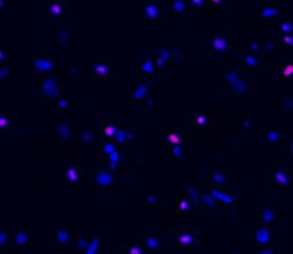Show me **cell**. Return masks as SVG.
Returning a JSON list of instances; mask_svg holds the SVG:
<instances>
[{
	"label": "cell",
	"mask_w": 293,
	"mask_h": 254,
	"mask_svg": "<svg viewBox=\"0 0 293 254\" xmlns=\"http://www.w3.org/2000/svg\"><path fill=\"white\" fill-rule=\"evenodd\" d=\"M226 79H228L229 83L232 84V87H233L237 93H242V94H243V93L247 92V89H249L247 84L237 76V73H236L234 70H229L228 73H226Z\"/></svg>",
	"instance_id": "6da1fadb"
},
{
	"label": "cell",
	"mask_w": 293,
	"mask_h": 254,
	"mask_svg": "<svg viewBox=\"0 0 293 254\" xmlns=\"http://www.w3.org/2000/svg\"><path fill=\"white\" fill-rule=\"evenodd\" d=\"M159 14H160V9H159L158 3H149V5H146V7H145V16H146L147 20L153 22V20H156L159 17Z\"/></svg>",
	"instance_id": "7a4b0ae2"
},
{
	"label": "cell",
	"mask_w": 293,
	"mask_h": 254,
	"mask_svg": "<svg viewBox=\"0 0 293 254\" xmlns=\"http://www.w3.org/2000/svg\"><path fill=\"white\" fill-rule=\"evenodd\" d=\"M212 46L216 52H226L229 49V40L225 36H217L212 40Z\"/></svg>",
	"instance_id": "3957f363"
},
{
	"label": "cell",
	"mask_w": 293,
	"mask_h": 254,
	"mask_svg": "<svg viewBox=\"0 0 293 254\" xmlns=\"http://www.w3.org/2000/svg\"><path fill=\"white\" fill-rule=\"evenodd\" d=\"M34 67L39 71H50L53 69V63L47 57H39V59L34 60Z\"/></svg>",
	"instance_id": "277c9868"
},
{
	"label": "cell",
	"mask_w": 293,
	"mask_h": 254,
	"mask_svg": "<svg viewBox=\"0 0 293 254\" xmlns=\"http://www.w3.org/2000/svg\"><path fill=\"white\" fill-rule=\"evenodd\" d=\"M244 64L247 66L249 69H255L256 66L259 64V59L253 56V54H247V56H244Z\"/></svg>",
	"instance_id": "5b68a950"
},
{
	"label": "cell",
	"mask_w": 293,
	"mask_h": 254,
	"mask_svg": "<svg viewBox=\"0 0 293 254\" xmlns=\"http://www.w3.org/2000/svg\"><path fill=\"white\" fill-rule=\"evenodd\" d=\"M277 11H279V9H277V7H275V6H270V7H266V9H263L260 14H262V17H265V19H270V17L276 16Z\"/></svg>",
	"instance_id": "8992f818"
},
{
	"label": "cell",
	"mask_w": 293,
	"mask_h": 254,
	"mask_svg": "<svg viewBox=\"0 0 293 254\" xmlns=\"http://www.w3.org/2000/svg\"><path fill=\"white\" fill-rule=\"evenodd\" d=\"M167 57H169V50H162L158 57V61H156L158 67H163L164 66V61L167 60Z\"/></svg>",
	"instance_id": "52a82bcc"
},
{
	"label": "cell",
	"mask_w": 293,
	"mask_h": 254,
	"mask_svg": "<svg viewBox=\"0 0 293 254\" xmlns=\"http://www.w3.org/2000/svg\"><path fill=\"white\" fill-rule=\"evenodd\" d=\"M267 238H269V236H267L266 228H260V230L257 231V234H256V240H257L259 243H266Z\"/></svg>",
	"instance_id": "ba28073f"
},
{
	"label": "cell",
	"mask_w": 293,
	"mask_h": 254,
	"mask_svg": "<svg viewBox=\"0 0 293 254\" xmlns=\"http://www.w3.org/2000/svg\"><path fill=\"white\" fill-rule=\"evenodd\" d=\"M109 71V67L106 64H96L94 66V73L97 76H106Z\"/></svg>",
	"instance_id": "9c48e42d"
},
{
	"label": "cell",
	"mask_w": 293,
	"mask_h": 254,
	"mask_svg": "<svg viewBox=\"0 0 293 254\" xmlns=\"http://www.w3.org/2000/svg\"><path fill=\"white\" fill-rule=\"evenodd\" d=\"M280 32L283 34H289V33L293 32V23L292 22H283L280 24Z\"/></svg>",
	"instance_id": "30bf717a"
},
{
	"label": "cell",
	"mask_w": 293,
	"mask_h": 254,
	"mask_svg": "<svg viewBox=\"0 0 293 254\" xmlns=\"http://www.w3.org/2000/svg\"><path fill=\"white\" fill-rule=\"evenodd\" d=\"M44 90L47 93H50V94H53V93L57 92V89H56V84H54V81L53 80H47V83L44 84Z\"/></svg>",
	"instance_id": "8fae6325"
},
{
	"label": "cell",
	"mask_w": 293,
	"mask_h": 254,
	"mask_svg": "<svg viewBox=\"0 0 293 254\" xmlns=\"http://www.w3.org/2000/svg\"><path fill=\"white\" fill-rule=\"evenodd\" d=\"M173 9H174L176 11H185L186 6H185V3H183V0H174Z\"/></svg>",
	"instance_id": "7c38bea8"
},
{
	"label": "cell",
	"mask_w": 293,
	"mask_h": 254,
	"mask_svg": "<svg viewBox=\"0 0 293 254\" xmlns=\"http://www.w3.org/2000/svg\"><path fill=\"white\" fill-rule=\"evenodd\" d=\"M142 70L145 71V73H153V63L150 61V60L145 61V63L142 64Z\"/></svg>",
	"instance_id": "4fadbf2b"
},
{
	"label": "cell",
	"mask_w": 293,
	"mask_h": 254,
	"mask_svg": "<svg viewBox=\"0 0 293 254\" xmlns=\"http://www.w3.org/2000/svg\"><path fill=\"white\" fill-rule=\"evenodd\" d=\"M275 178H276L280 184H288V177L283 174V171H277V173L275 174Z\"/></svg>",
	"instance_id": "5bb4252c"
},
{
	"label": "cell",
	"mask_w": 293,
	"mask_h": 254,
	"mask_svg": "<svg viewBox=\"0 0 293 254\" xmlns=\"http://www.w3.org/2000/svg\"><path fill=\"white\" fill-rule=\"evenodd\" d=\"M116 133H117V130H116L114 126H107V127L104 129V134L107 136V137H114Z\"/></svg>",
	"instance_id": "9a60e30c"
},
{
	"label": "cell",
	"mask_w": 293,
	"mask_h": 254,
	"mask_svg": "<svg viewBox=\"0 0 293 254\" xmlns=\"http://www.w3.org/2000/svg\"><path fill=\"white\" fill-rule=\"evenodd\" d=\"M50 13H52L53 16H59L60 13H62V6L60 5H52L50 6Z\"/></svg>",
	"instance_id": "2e32d148"
},
{
	"label": "cell",
	"mask_w": 293,
	"mask_h": 254,
	"mask_svg": "<svg viewBox=\"0 0 293 254\" xmlns=\"http://www.w3.org/2000/svg\"><path fill=\"white\" fill-rule=\"evenodd\" d=\"M169 141H170L172 144H180V141H182V137H180L179 134L173 133V134L169 136Z\"/></svg>",
	"instance_id": "e0dca14e"
},
{
	"label": "cell",
	"mask_w": 293,
	"mask_h": 254,
	"mask_svg": "<svg viewBox=\"0 0 293 254\" xmlns=\"http://www.w3.org/2000/svg\"><path fill=\"white\" fill-rule=\"evenodd\" d=\"M179 241L182 244H190L192 241H195V238L192 237L190 234H185V236H182V237L179 238Z\"/></svg>",
	"instance_id": "ac0fdd59"
},
{
	"label": "cell",
	"mask_w": 293,
	"mask_h": 254,
	"mask_svg": "<svg viewBox=\"0 0 293 254\" xmlns=\"http://www.w3.org/2000/svg\"><path fill=\"white\" fill-rule=\"evenodd\" d=\"M114 137L117 139L119 143H123V141L126 140V131H125V130H117V133H116Z\"/></svg>",
	"instance_id": "d6986e66"
},
{
	"label": "cell",
	"mask_w": 293,
	"mask_h": 254,
	"mask_svg": "<svg viewBox=\"0 0 293 254\" xmlns=\"http://www.w3.org/2000/svg\"><path fill=\"white\" fill-rule=\"evenodd\" d=\"M103 150H104L106 154H113V153L116 152V147H114L113 144H110V143H109V144H104V146H103Z\"/></svg>",
	"instance_id": "ffe728a7"
},
{
	"label": "cell",
	"mask_w": 293,
	"mask_h": 254,
	"mask_svg": "<svg viewBox=\"0 0 293 254\" xmlns=\"http://www.w3.org/2000/svg\"><path fill=\"white\" fill-rule=\"evenodd\" d=\"M145 92H146V86H142L139 87V89H136L135 90V97L136 99H140L143 94H145Z\"/></svg>",
	"instance_id": "44dd1931"
},
{
	"label": "cell",
	"mask_w": 293,
	"mask_h": 254,
	"mask_svg": "<svg viewBox=\"0 0 293 254\" xmlns=\"http://www.w3.org/2000/svg\"><path fill=\"white\" fill-rule=\"evenodd\" d=\"M196 123H197V126H199V127H205V126L207 124L206 116H200V117H197V119H196Z\"/></svg>",
	"instance_id": "7402d4cb"
},
{
	"label": "cell",
	"mask_w": 293,
	"mask_h": 254,
	"mask_svg": "<svg viewBox=\"0 0 293 254\" xmlns=\"http://www.w3.org/2000/svg\"><path fill=\"white\" fill-rule=\"evenodd\" d=\"M267 139H269L270 141H279L280 140V136L277 134L276 131H270V133L267 134Z\"/></svg>",
	"instance_id": "603a6c76"
},
{
	"label": "cell",
	"mask_w": 293,
	"mask_h": 254,
	"mask_svg": "<svg viewBox=\"0 0 293 254\" xmlns=\"http://www.w3.org/2000/svg\"><path fill=\"white\" fill-rule=\"evenodd\" d=\"M110 158H112V168L116 167V164H117V160H119V154H117V152H114L113 154H110Z\"/></svg>",
	"instance_id": "cb8c5ba5"
},
{
	"label": "cell",
	"mask_w": 293,
	"mask_h": 254,
	"mask_svg": "<svg viewBox=\"0 0 293 254\" xmlns=\"http://www.w3.org/2000/svg\"><path fill=\"white\" fill-rule=\"evenodd\" d=\"M290 74H293V64H288L286 67H285V70H283V76H290Z\"/></svg>",
	"instance_id": "d4e9b609"
},
{
	"label": "cell",
	"mask_w": 293,
	"mask_h": 254,
	"mask_svg": "<svg viewBox=\"0 0 293 254\" xmlns=\"http://www.w3.org/2000/svg\"><path fill=\"white\" fill-rule=\"evenodd\" d=\"M172 150H173L172 153H173V156H174V157H179L180 154L183 153V150H182V147H180L179 144H176V146H174L173 149H172Z\"/></svg>",
	"instance_id": "484cf974"
},
{
	"label": "cell",
	"mask_w": 293,
	"mask_h": 254,
	"mask_svg": "<svg viewBox=\"0 0 293 254\" xmlns=\"http://www.w3.org/2000/svg\"><path fill=\"white\" fill-rule=\"evenodd\" d=\"M70 177V180L72 181H76L77 180V174H75V170H67V178Z\"/></svg>",
	"instance_id": "4316f807"
},
{
	"label": "cell",
	"mask_w": 293,
	"mask_h": 254,
	"mask_svg": "<svg viewBox=\"0 0 293 254\" xmlns=\"http://www.w3.org/2000/svg\"><path fill=\"white\" fill-rule=\"evenodd\" d=\"M213 196H215V197H219V199H222V200H225V201H228V203H230V199H229V197H225V194L219 193V191H213Z\"/></svg>",
	"instance_id": "83f0119b"
},
{
	"label": "cell",
	"mask_w": 293,
	"mask_h": 254,
	"mask_svg": "<svg viewBox=\"0 0 293 254\" xmlns=\"http://www.w3.org/2000/svg\"><path fill=\"white\" fill-rule=\"evenodd\" d=\"M283 42H285L286 44H290V46H293V36L285 34V36H283Z\"/></svg>",
	"instance_id": "f1b7e54d"
},
{
	"label": "cell",
	"mask_w": 293,
	"mask_h": 254,
	"mask_svg": "<svg viewBox=\"0 0 293 254\" xmlns=\"http://www.w3.org/2000/svg\"><path fill=\"white\" fill-rule=\"evenodd\" d=\"M190 3L195 6V7L199 9V7H202V6L205 5V0H190Z\"/></svg>",
	"instance_id": "f546056e"
},
{
	"label": "cell",
	"mask_w": 293,
	"mask_h": 254,
	"mask_svg": "<svg viewBox=\"0 0 293 254\" xmlns=\"http://www.w3.org/2000/svg\"><path fill=\"white\" fill-rule=\"evenodd\" d=\"M179 207H180V210L186 211V210H187V209H189V204H187V201H180Z\"/></svg>",
	"instance_id": "4dcf8cb0"
},
{
	"label": "cell",
	"mask_w": 293,
	"mask_h": 254,
	"mask_svg": "<svg viewBox=\"0 0 293 254\" xmlns=\"http://www.w3.org/2000/svg\"><path fill=\"white\" fill-rule=\"evenodd\" d=\"M250 50H253V52H257V50H259V43H257V42H253V43H250Z\"/></svg>",
	"instance_id": "1f68e13d"
},
{
	"label": "cell",
	"mask_w": 293,
	"mask_h": 254,
	"mask_svg": "<svg viewBox=\"0 0 293 254\" xmlns=\"http://www.w3.org/2000/svg\"><path fill=\"white\" fill-rule=\"evenodd\" d=\"M130 253L132 254H142V251H140V249H136V247H135V249L130 250Z\"/></svg>",
	"instance_id": "d6a6232c"
},
{
	"label": "cell",
	"mask_w": 293,
	"mask_h": 254,
	"mask_svg": "<svg viewBox=\"0 0 293 254\" xmlns=\"http://www.w3.org/2000/svg\"><path fill=\"white\" fill-rule=\"evenodd\" d=\"M6 74H7V69L5 67V69H2V74H0V76H2V79H5Z\"/></svg>",
	"instance_id": "836d02e7"
},
{
	"label": "cell",
	"mask_w": 293,
	"mask_h": 254,
	"mask_svg": "<svg viewBox=\"0 0 293 254\" xmlns=\"http://www.w3.org/2000/svg\"><path fill=\"white\" fill-rule=\"evenodd\" d=\"M270 217H272V213H266V214H265V220H266V221H270L272 220Z\"/></svg>",
	"instance_id": "e575fe53"
},
{
	"label": "cell",
	"mask_w": 293,
	"mask_h": 254,
	"mask_svg": "<svg viewBox=\"0 0 293 254\" xmlns=\"http://www.w3.org/2000/svg\"><path fill=\"white\" fill-rule=\"evenodd\" d=\"M5 56H6L5 50H2V52H0V60H5Z\"/></svg>",
	"instance_id": "d590c367"
},
{
	"label": "cell",
	"mask_w": 293,
	"mask_h": 254,
	"mask_svg": "<svg viewBox=\"0 0 293 254\" xmlns=\"http://www.w3.org/2000/svg\"><path fill=\"white\" fill-rule=\"evenodd\" d=\"M210 3H213V5H220L222 2L220 0H210Z\"/></svg>",
	"instance_id": "8d00e7d4"
},
{
	"label": "cell",
	"mask_w": 293,
	"mask_h": 254,
	"mask_svg": "<svg viewBox=\"0 0 293 254\" xmlns=\"http://www.w3.org/2000/svg\"><path fill=\"white\" fill-rule=\"evenodd\" d=\"M60 107H62V108L66 107V102H65V100H60Z\"/></svg>",
	"instance_id": "74e56055"
},
{
	"label": "cell",
	"mask_w": 293,
	"mask_h": 254,
	"mask_svg": "<svg viewBox=\"0 0 293 254\" xmlns=\"http://www.w3.org/2000/svg\"><path fill=\"white\" fill-rule=\"evenodd\" d=\"M292 152H293V144H292Z\"/></svg>",
	"instance_id": "f35d334b"
},
{
	"label": "cell",
	"mask_w": 293,
	"mask_h": 254,
	"mask_svg": "<svg viewBox=\"0 0 293 254\" xmlns=\"http://www.w3.org/2000/svg\"><path fill=\"white\" fill-rule=\"evenodd\" d=\"M226 2H229V0H226Z\"/></svg>",
	"instance_id": "ab89813d"
}]
</instances>
